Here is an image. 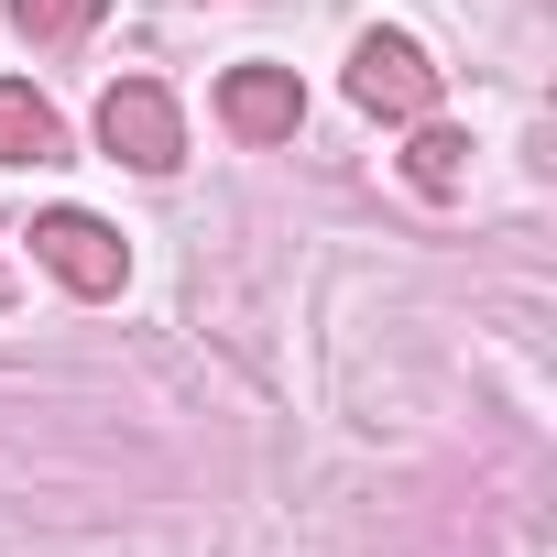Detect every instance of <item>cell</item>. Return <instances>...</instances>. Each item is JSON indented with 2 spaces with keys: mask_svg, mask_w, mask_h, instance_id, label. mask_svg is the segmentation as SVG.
I'll return each mask as SVG.
<instances>
[{
  "mask_svg": "<svg viewBox=\"0 0 557 557\" xmlns=\"http://www.w3.org/2000/svg\"><path fill=\"white\" fill-rule=\"evenodd\" d=\"M99 143H110L121 164H143V175L186 164V121H175V99H164L153 77H121V88L99 99Z\"/></svg>",
  "mask_w": 557,
  "mask_h": 557,
  "instance_id": "1",
  "label": "cell"
},
{
  "mask_svg": "<svg viewBox=\"0 0 557 557\" xmlns=\"http://www.w3.org/2000/svg\"><path fill=\"white\" fill-rule=\"evenodd\" d=\"M350 99H361L372 121H426V110H437V66H426L405 34H361V55H350Z\"/></svg>",
  "mask_w": 557,
  "mask_h": 557,
  "instance_id": "2",
  "label": "cell"
},
{
  "mask_svg": "<svg viewBox=\"0 0 557 557\" xmlns=\"http://www.w3.org/2000/svg\"><path fill=\"white\" fill-rule=\"evenodd\" d=\"M34 251H45V273H55V285H77V296H121V230H99L88 208L34 219Z\"/></svg>",
  "mask_w": 557,
  "mask_h": 557,
  "instance_id": "3",
  "label": "cell"
},
{
  "mask_svg": "<svg viewBox=\"0 0 557 557\" xmlns=\"http://www.w3.org/2000/svg\"><path fill=\"white\" fill-rule=\"evenodd\" d=\"M219 121H230L240 143H296L307 88H296L285 66H230V77H219Z\"/></svg>",
  "mask_w": 557,
  "mask_h": 557,
  "instance_id": "4",
  "label": "cell"
},
{
  "mask_svg": "<svg viewBox=\"0 0 557 557\" xmlns=\"http://www.w3.org/2000/svg\"><path fill=\"white\" fill-rule=\"evenodd\" d=\"M0 153H12V164H55V153H66V121H55L23 77H0Z\"/></svg>",
  "mask_w": 557,
  "mask_h": 557,
  "instance_id": "5",
  "label": "cell"
},
{
  "mask_svg": "<svg viewBox=\"0 0 557 557\" xmlns=\"http://www.w3.org/2000/svg\"><path fill=\"white\" fill-rule=\"evenodd\" d=\"M405 175H416L426 197H459V175H470V143H459L448 121H426V132L405 143Z\"/></svg>",
  "mask_w": 557,
  "mask_h": 557,
  "instance_id": "6",
  "label": "cell"
},
{
  "mask_svg": "<svg viewBox=\"0 0 557 557\" xmlns=\"http://www.w3.org/2000/svg\"><path fill=\"white\" fill-rule=\"evenodd\" d=\"M99 23V0H12V34H34V45H77Z\"/></svg>",
  "mask_w": 557,
  "mask_h": 557,
  "instance_id": "7",
  "label": "cell"
},
{
  "mask_svg": "<svg viewBox=\"0 0 557 557\" xmlns=\"http://www.w3.org/2000/svg\"><path fill=\"white\" fill-rule=\"evenodd\" d=\"M0 296H12V273H0Z\"/></svg>",
  "mask_w": 557,
  "mask_h": 557,
  "instance_id": "8",
  "label": "cell"
}]
</instances>
